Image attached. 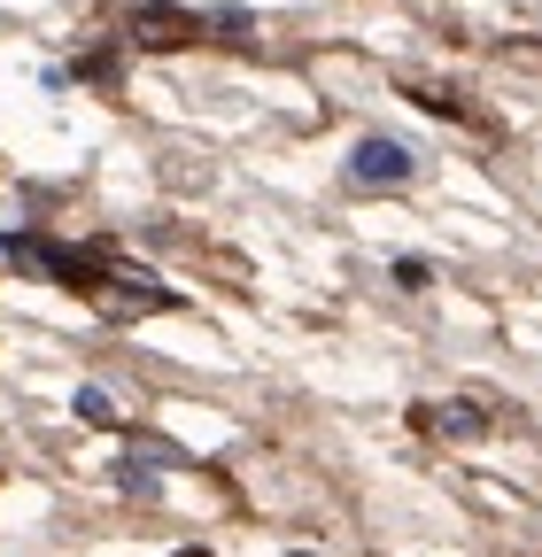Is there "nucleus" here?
<instances>
[{
    "mask_svg": "<svg viewBox=\"0 0 542 557\" xmlns=\"http://www.w3.org/2000/svg\"><path fill=\"white\" fill-rule=\"evenodd\" d=\"M201 32H210V24H201V16L186 9V0H140V9H132V47H148V54L194 47Z\"/></svg>",
    "mask_w": 542,
    "mask_h": 557,
    "instance_id": "nucleus-1",
    "label": "nucleus"
},
{
    "mask_svg": "<svg viewBox=\"0 0 542 557\" xmlns=\"http://www.w3.org/2000/svg\"><path fill=\"white\" fill-rule=\"evenodd\" d=\"M357 178L365 186H403V178H411V148H403V139H357Z\"/></svg>",
    "mask_w": 542,
    "mask_h": 557,
    "instance_id": "nucleus-2",
    "label": "nucleus"
},
{
    "mask_svg": "<svg viewBox=\"0 0 542 557\" xmlns=\"http://www.w3.org/2000/svg\"><path fill=\"white\" fill-rule=\"evenodd\" d=\"M403 94H411V101H419L427 116H449V124H472V132H496V124H489L481 109H472L465 94H442V86H403Z\"/></svg>",
    "mask_w": 542,
    "mask_h": 557,
    "instance_id": "nucleus-3",
    "label": "nucleus"
},
{
    "mask_svg": "<svg viewBox=\"0 0 542 557\" xmlns=\"http://www.w3.org/2000/svg\"><path fill=\"white\" fill-rule=\"evenodd\" d=\"M427 418V426H442V434H489V418H481V403H442V410H419Z\"/></svg>",
    "mask_w": 542,
    "mask_h": 557,
    "instance_id": "nucleus-4",
    "label": "nucleus"
},
{
    "mask_svg": "<svg viewBox=\"0 0 542 557\" xmlns=\"http://www.w3.org/2000/svg\"><path fill=\"white\" fill-rule=\"evenodd\" d=\"M78 410L94 418V426H116V410H109V395H101V387H78Z\"/></svg>",
    "mask_w": 542,
    "mask_h": 557,
    "instance_id": "nucleus-5",
    "label": "nucleus"
},
{
    "mask_svg": "<svg viewBox=\"0 0 542 557\" xmlns=\"http://www.w3.org/2000/svg\"><path fill=\"white\" fill-rule=\"evenodd\" d=\"M178 557H210V549H178Z\"/></svg>",
    "mask_w": 542,
    "mask_h": 557,
    "instance_id": "nucleus-6",
    "label": "nucleus"
},
{
    "mask_svg": "<svg viewBox=\"0 0 542 557\" xmlns=\"http://www.w3.org/2000/svg\"><path fill=\"white\" fill-rule=\"evenodd\" d=\"M295 557H310V549H295Z\"/></svg>",
    "mask_w": 542,
    "mask_h": 557,
    "instance_id": "nucleus-7",
    "label": "nucleus"
}]
</instances>
